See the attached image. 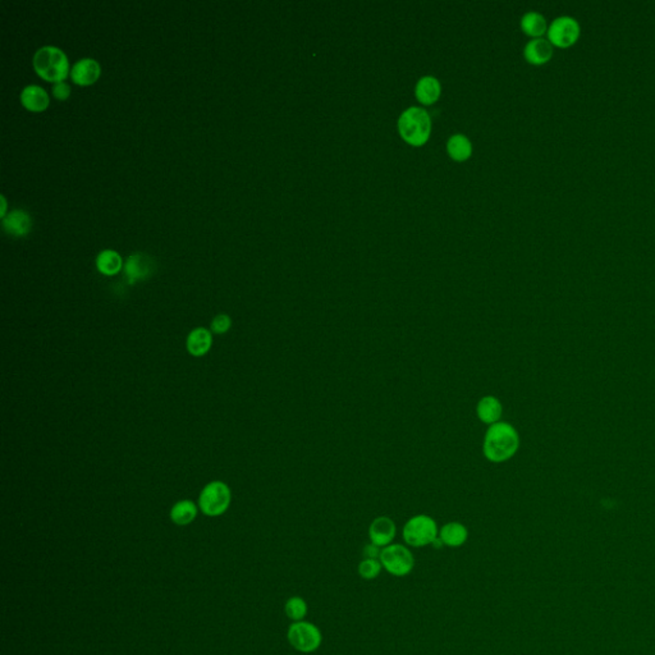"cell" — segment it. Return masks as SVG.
<instances>
[{
	"instance_id": "277c9868",
	"label": "cell",
	"mask_w": 655,
	"mask_h": 655,
	"mask_svg": "<svg viewBox=\"0 0 655 655\" xmlns=\"http://www.w3.org/2000/svg\"><path fill=\"white\" fill-rule=\"evenodd\" d=\"M402 536L410 547L422 548L435 542V539L439 536V530L436 522L430 516L417 515L411 517L405 523Z\"/></svg>"
},
{
	"instance_id": "4316f807",
	"label": "cell",
	"mask_w": 655,
	"mask_h": 655,
	"mask_svg": "<svg viewBox=\"0 0 655 655\" xmlns=\"http://www.w3.org/2000/svg\"><path fill=\"white\" fill-rule=\"evenodd\" d=\"M381 548L375 545L373 543L368 544L365 548H364V555L369 558V560H379L381 557Z\"/></svg>"
},
{
	"instance_id": "83f0119b",
	"label": "cell",
	"mask_w": 655,
	"mask_h": 655,
	"mask_svg": "<svg viewBox=\"0 0 655 655\" xmlns=\"http://www.w3.org/2000/svg\"><path fill=\"white\" fill-rule=\"evenodd\" d=\"M1 201H3V210H1V216L4 218L6 216V209H7V202H6V197L1 196Z\"/></svg>"
},
{
	"instance_id": "d6986e66",
	"label": "cell",
	"mask_w": 655,
	"mask_h": 655,
	"mask_svg": "<svg viewBox=\"0 0 655 655\" xmlns=\"http://www.w3.org/2000/svg\"><path fill=\"white\" fill-rule=\"evenodd\" d=\"M548 27L547 18L539 12L530 11L522 16L521 30L523 34L528 35L533 39H540L544 35H547Z\"/></svg>"
},
{
	"instance_id": "ba28073f",
	"label": "cell",
	"mask_w": 655,
	"mask_h": 655,
	"mask_svg": "<svg viewBox=\"0 0 655 655\" xmlns=\"http://www.w3.org/2000/svg\"><path fill=\"white\" fill-rule=\"evenodd\" d=\"M580 35L581 27L579 21L571 16H561L549 25L547 39L553 47L567 49L575 45Z\"/></svg>"
},
{
	"instance_id": "52a82bcc",
	"label": "cell",
	"mask_w": 655,
	"mask_h": 655,
	"mask_svg": "<svg viewBox=\"0 0 655 655\" xmlns=\"http://www.w3.org/2000/svg\"><path fill=\"white\" fill-rule=\"evenodd\" d=\"M288 642L300 653H314L320 648L323 634L320 629L311 622H294L287 631Z\"/></svg>"
},
{
	"instance_id": "7c38bea8",
	"label": "cell",
	"mask_w": 655,
	"mask_h": 655,
	"mask_svg": "<svg viewBox=\"0 0 655 655\" xmlns=\"http://www.w3.org/2000/svg\"><path fill=\"white\" fill-rule=\"evenodd\" d=\"M101 74L100 64L91 58H83L76 62L71 71V79L76 85L90 86L99 80Z\"/></svg>"
},
{
	"instance_id": "44dd1931",
	"label": "cell",
	"mask_w": 655,
	"mask_h": 655,
	"mask_svg": "<svg viewBox=\"0 0 655 655\" xmlns=\"http://www.w3.org/2000/svg\"><path fill=\"white\" fill-rule=\"evenodd\" d=\"M123 267L124 265L121 255L114 250H104L96 257V267L101 274L108 277L118 274Z\"/></svg>"
},
{
	"instance_id": "8992f818",
	"label": "cell",
	"mask_w": 655,
	"mask_h": 655,
	"mask_svg": "<svg viewBox=\"0 0 655 655\" xmlns=\"http://www.w3.org/2000/svg\"><path fill=\"white\" fill-rule=\"evenodd\" d=\"M383 569L395 577H403L412 572L415 557L411 550L402 544H390L381 548L379 557Z\"/></svg>"
},
{
	"instance_id": "ffe728a7",
	"label": "cell",
	"mask_w": 655,
	"mask_h": 655,
	"mask_svg": "<svg viewBox=\"0 0 655 655\" xmlns=\"http://www.w3.org/2000/svg\"><path fill=\"white\" fill-rule=\"evenodd\" d=\"M447 153L452 161H466L473 155V144L465 134H453L447 142Z\"/></svg>"
},
{
	"instance_id": "7402d4cb",
	"label": "cell",
	"mask_w": 655,
	"mask_h": 655,
	"mask_svg": "<svg viewBox=\"0 0 655 655\" xmlns=\"http://www.w3.org/2000/svg\"><path fill=\"white\" fill-rule=\"evenodd\" d=\"M197 516V507L190 499L177 502L170 509V520L180 526H186L194 521Z\"/></svg>"
},
{
	"instance_id": "6da1fadb",
	"label": "cell",
	"mask_w": 655,
	"mask_h": 655,
	"mask_svg": "<svg viewBox=\"0 0 655 655\" xmlns=\"http://www.w3.org/2000/svg\"><path fill=\"white\" fill-rule=\"evenodd\" d=\"M520 448V435L509 422H498L490 425L482 441V453L488 461L502 463L509 461Z\"/></svg>"
},
{
	"instance_id": "e0dca14e",
	"label": "cell",
	"mask_w": 655,
	"mask_h": 655,
	"mask_svg": "<svg viewBox=\"0 0 655 655\" xmlns=\"http://www.w3.org/2000/svg\"><path fill=\"white\" fill-rule=\"evenodd\" d=\"M502 412L503 406L494 395H485L476 405V415L479 420L489 427L501 420Z\"/></svg>"
},
{
	"instance_id": "30bf717a",
	"label": "cell",
	"mask_w": 655,
	"mask_h": 655,
	"mask_svg": "<svg viewBox=\"0 0 655 655\" xmlns=\"http://www.w3.org/2000/svg\"><path fill=\"white\" fill-rule=\"evenodd\" d=\"M395 533H397V528H395V521L387 516L376 517L369 526L370 543H373L381 548L388 547L392 544L395 538Z\"/></svg>"
},
{
	"instance_id": "484cf974",
	"label": "cell",
	"mask_w": 655,
	"mask_h": 655,
	"mask_svg": "<svg viewBox=\"0 0 655 655\" xmlns=\"http://www.w3.org/2000/svg\"><path fill=\"white\" fill-rule=\"evenodd\" d=\"M53 95L54 98L58 99V100H67L68 98L71 96V87L66 82L54 83Z\"/></svg>"
},
{
	"instance_id": "2e32d148",
	"label": "cell",
	"mask_w": 655,
	"mask_h": 655,
	"mask_svg": "<svg viewBox=\"0 0 655 655\" xmlns=\"http://www.w3.org/2000/svg\"><path fill=\"white\" fill-rule=\"evenodd\" d=\"M213 346V333L207 328H196L187 337L186 347L188 354L195 357H202Z\"/></svg>"
},
{
	"instance_id": "603a6c76",
	"label": "cell",
	"mask_w": 655,
	"mask_h": 655,
	"mask_svg": "<svg viewBox=\"0 0 655 655\" xmlns=\"http://www.w3.org/2000/svg\"><path fill=\"white\" fill-rule=\"evenodd\" d=\"M308 603L301 596H291L284 604V613L294 622L303 621L308 615Z\"/></svg>"
},
{
	"instance_id": "ac0fdd59",
	"label": "cell",
	"mask_w": 655,
	"mask_h": 655,
	"mask_svg": "<svg viewBox=\"0 0 655 655\" xmlns=\"http://www.w3.org/2000/svg\"><path fill=\"white\" fill-rule=\"evenodd\" d=\"M468 528L461 522H448L439 530V539L449 548H460L468 542Z\"/></svg>"
},
{
	"instance_id": "5bb4252c",
	"label": "cell",
	"mask_w": 655,
	"mask_h": 655,
	"mask_svg": "<svg viewBox=\"0 0 655 655\" xmlns=\"http://www.w3.org/2000/svg\"><path fill=\"white\" fill-rule=\"evenodd\" d=\"M441 94V82L433 76H425L417 81L415 86V96L417 101L429 107L439 100Z\"/></svg>"
},
{
	"instance_id": "8fae6325",
	"label": "cell",
	"mask_w": 655,
	"mask_h": 655,
	"mask_svg": "<svg viewBox=\"0 0 655 655\" xmlns=\"http://www.w3.org/2000/svg\"><path fill=\"white\" fill-rule=\"evenodd\" d=\"M553 47L548 39H531L523 47V58L528 64L544 66L553 58Z\"/></svg>"
},
{
	"instance_id": "7a4b0ae2",
	"label": "cell",
	"mask_w": 655,
	"mask_h": 655,
	"mask_svg": "<svg viewBox=\"0 0 655 655\" xmlns=\"http://www.w3.org/2000/svg\"><path fill=\"white\" fill-rule=\"evenodd\" d=\"M397 126L402 140L410 146H424L431 134V118L424 108L411 107L402 112Z\"/></svg>"
},
{
	"instance_id": "4fadbf2b",
	"label": "cell",
	"mask_w": 655,
	"mask_h": 655,
	"mask_svg": "<svg viewBox=\"0 0 655 655\" xmlns=\"http://www.w3.org/2000/svg\"><path fill=\"white\" fill-rule=\"evenodd\" d=\"M3 228L13 237H25L33 229V219L26 210L16 209L3 218Z\"/></svg>"
},
{
	"instance_id": "3957f363",
	"label": "cell",
	"mask_w": 655,
	"mask_h": 655,
	"mask_svg": "<svg viewBox=\"0 0 655 655\" xmlns=\"http://www.w3.org/2000/svg\"><path fill=\"white\" fill-rule=\"evenodd\" d=\"M34 68L42 80L63 82L67 79L69 62L66 53L57 47H42L34 55Z\"/></svg>"
},
{
	"instance_id": "d4e9b609",
	"label": "cell",
	"mask_w": 655,
	"mask_h": 655,
	"mask_svg": "<svg viewBox=\"0 0 655 655\" xmlns=\"http://www.w3.org/2000/svg\"><path fill=\"white\" fill-rule=\"evenodd\" d=\"M232 327V320L227 314H219L211 321V333L224 335Z\"/></svg>"
},
{
	"instance_id": "9c48e42d",
	"label": "cell",
	"mask_w": 655,
	"mask_h": 655,
	"mask_svg": "<svg viewBox=\"0 0 655 655\" xmlns=\"http://www.w3.org/2000/svg\"><path fill=\"white\" fill-rule=\"evenodd\" d=\"M123 270L128 282L132 284L136 282L145 281L154 274L155 262L149 255L136 253L128 256Z\"/></svg>"
},
{
	"instance_id": "9a60e30c",
	"label": "cell",
	"mask_w": 655,
	"mask_h": 655,
	"mask_svg": "<svg viewBox=\"0 0 655 655\" xmlns=\"http://www.w3.org/2000/svg\"><path fill=\"white\" fill-rule=\"evenodd\" d=\"M49 95L41 86L30 85L23 88L21 93V104L26 108L27 110L40 113L49 107Z\"/></svg>"
},
{
	"instance_id": "5b68a950",
	"label": "cell",
	"mask_w": 655,
	"mask_h": 655,
	"mask_svg": "<svg viewBox=\"0 0 655 655\" xmlns=\"http://www.w3.org/2000/svg\"><path fill=\"white\" fill-rule=\"evenodd\" d=\"M231 498V489L226 482H209L199 497V507L209 517H218L227 511Z\"/></svg>"
},
{
	"instance_id": "cb8c5ba5",
	"label": "cell",
	"mask_w": 655,
	"mask_h": 655,
	"mask_svg": "<svg viewBox=\"0 0 655 655\" xmlns=\"http://www.w3.org/2000/svg\"><path fill=\"white\" fill-rule=\"evenodd\" d=\"M381 569H383V566L379 560L365 558L364 561L360 562L357 571H359L360 577L364 580H374L381 575Z\"/></svg>"
}]
</instances>
